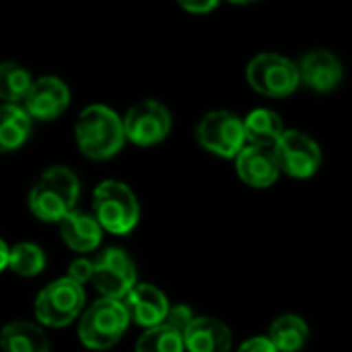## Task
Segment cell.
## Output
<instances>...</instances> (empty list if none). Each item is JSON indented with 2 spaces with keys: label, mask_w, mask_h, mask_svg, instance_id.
I'll return each mask as SVG.
<instances>
[{
  "label": "cell",
  "mask_w": 352,
  "mask_h": 352,
  "mask_svg": "<svg viewBox=\"0 0 352 352\" xmlns=\"http://www.w3.org/2000/svg\"><path fill=\"white\" fill-rule=\"evenodd\" d=\"M76 142L82 155L89 159L113 157L126 140L124 122L105 105L87 107L76 120Z\"/></svg>",
  "instance_id": "cell-1"
},
{
  "label": "cell",
  "mask_w": 352,
  "mask_h": 352,
  "mask_svg": "<svg viewBox=\"0 0 352 352\" xmlns=\"http://www.w3.org/2000/svg\"><path fill=\"white\" fill-rule=\"evenodd\" d=\"M78 198V179L66 167H52L41 173L29 194L31 212L45 223H60L72 212Z\"/></svg>",
  "instance_id": "cell-2"
},
{
  "label": "cell",
  "mask_w": 352,
  "mask_h": 352,
  "mask_svg": "<svg viewBox=\"0 0 352 352\" xmlns=\"http://www.w3.org/2000/svg\"><path fill=\"white\" fill-rule=\"evenodd\" d=\"M93 210L101 229L113 235L130 233L140 217V206L134 192L122 182L107 179L93 194Z\"/></svg>",
  "instance_id": "cell-3"
},
{
  "label": "cell",
  "mask_w": 352,
  "mask_h": 352,
  "mask_svg": "<svg viewBox=\"0 0 352 352\" xmlns=\"http://www.w3.org/2000/svg\"><path fill=\"white\" fill-rule=\"evenodd\" d=\"M128 324L130 314L122 301L99 299L85 311L78 326V338L91 351H107L124 336Z\"/></svg>",
  "instance_id": "cell-4"
},
{
  "label": "cell",
  "mask_w": 352,
  "mask_h": 352,
  "mask_svg": "<svg viewBox=\"0 0 352 352\" xmlns=\"http://www.w3.org/2000/svg\"><path fill=\"white\" fill-rule=\"evenodd\" d=\"M248 82L266 97H289L301 82L299 68L280 54H260L248 64Z\"/></svg>",
  "instance_id": "cell-5"
},
{
  "label": "cell",
  "mask_w": 352,
  "mask_h": 352,
  "mask_svg": "<svg viewBox=\"0 0 352 352\" xmlns=\"http://www.w3.org/2000/svg\"><path fill=\"white\" fill-rule=\"evenodd\" d=\"M82 305H85L82 287L72 283L70 278H60L47 285L39 293L35 301V316L43 326L64 328L76 320Z\"/></svg>",
  "instance_id": "cell-6"
},
{
  "label": "cell",
  "mask_w": 352,
  "mask_h": 352,
  "mask_svg": "<svg viewBox=\"0 0 352 352\" xmlns=\"http://www.w3.org/2000/svg\"><path fill=\"white\" fill-rule=\"evenodd\" d=\"M196 136L206 151L225 159L237 157L245 148L243 122L225 109L206 113L196 128Z\"/></svg>",
  "instance_id": "cell-7"
},
{
  "label": "cell",
  "mask_w": 352,
  "mask_h": 352,
  "mask_svg": "<svg viewBox=\"0 0 352 352\" xmlns=\"http://www.w3.org/2000/svg\"><path fill=\"white\" fill-rule=\"evenodd\" d=\"M93 285L103 299L122 301L136 287V268L130 256L118 248L103 252L93 262Z\"/></svg>",
  "instance_id": "cell-8"
},
{
  "label": "cell",
  "mask_w": 352,
  "mask_h": 352,
  "mask_svg": "<svg viewBox=\"0 0 352 352\" xmlns=\"http://www.w3.org/2000/svg\"><path fill=\"white\" fill-rule=\"evenodd\" d=\"M274 155L280 171L295 179L311 177L322 165L320 144L299 130H285L274 146Z\"/></svg>",
  "instance_id": "cell-9"
},
{
  "label": "cell",
  "mask_w": 352,
  "mask_h": 352,
  "mask_svg": "<svg viewBox=\"0 0 352 352\" xmlns=\"http://www.w3.org/2000/svg\"><path fill=\"white\" fill-rule=\"evenodd\" d=\"M171 130V116L165 105L155 99H144L128 109L124 118V134L138 146L161 142Z\"/></svg>",
  "instance_id": "cell-10"
},
{
  "label": "cell",
  "mask_w": 352,
  "mask_h": 352,
  "mask_svg": "<svg viewBox=\"0 0 352 352\" xmlns=\"http://www.w3.org/2000/svg\"><path fill=\"white\" fill-rule=\"evenodd\" d=\"M68 103H70L68 87L56 76H41L31 85L23 109L27 111L29 118L54 120L68 107Z\"/></svg>",
  "instance_id": "cell-11"
},
{
  "label": "cell",
  "mask_w": 352,
  "mask_h": 352,
  "mask_svg": "<svg viewBox=\"0 0 352 352\" xmlns=\"http://www.w3.org/2000/svg\"><path fill=\"white\" fill-rule=\"evenodd\" d=\"M235 159L237 175L252 188H270L280 175L276 155L270 148L248 144Z\"/></svg>",
  "instance_id": "cell-12"
},
{
  "label": "cell",
  "mask_w": 352,
  "mask_h": 352,
  "mask_svg": "<svg viewBox=\"0 0 352 352\" xmlns=\"http://www.w3.org/2000/svg\"><path fill=\"white\" fill-rule=\"evenodd\" d=\"M297 68L301 80L320 93L336 89L342 80V64L328 50H314L305 54Z\"/></svg>",
  "instance_id": "cell-13"
},
{
  "label": "cell",
  "mask_w": 352,
  "mask_h": 352,
  "mask_svg": "<svg viewBox=\"0 0 352 352\" xmlns=\"http://www.w3.org/2000/svg\"><path fill=\"white\" fill-rule=\"evenodd\" d=\"M126 309L130 318L144 328L161 326L169 314L167 297L151 285H136L126 297Z\"/></svg>",
  "instance_id": "cell-14"
},
{
  "label": "cell",
  "mask_w": 352,
  "mask_h": 352,
  "mask_svg": "<svg viewBox=\"0 0 352 352\" xmlns=\"http://www.w3.org/2000/svg\"><path fill=\"white\" fill-rule=\"evenodd\" d=\"M231 330L214 318H194L184 334V346L190 352H229Z\"/></svg>",
  "instance_id": "cell-15"
},
{
  "label": "cell",
  "mask_w": 352,
  "mask_h": 352,
  "mask_svg": "<svg viewBox=\"0 0 352 352\" xmlns=\"http://www.w3.org/2000/svg\"><path fill=\"white\" fill-rule=\"evenodd\" d=\"M60 235L74 252H93L101 243V227L95 217L72 210L60 221Z\"/></svg>",
  "instance_id": "cell-16"
},
{
  "label": "cell",
  "mask_w": 352,
  "mask_h": 352,
  "mask_svg": "<svg viewBox=\"0 0 352 352\" xmlns=\"http://www.w3.org/2000/svg\"><path fill=\"white\" fill-rule=\"evenodd\" d=\"M243 130H245V140L252 146H262L270 151H274L276 142L285 134V126L278 113L266 107L250 111L248 118L243 120Z\"/></svg>",
  "instance_id": "cell-17"
},
{
  "label": "cell",
  "mask_w": 352,
  "mask_h": 352,
  "mask_svg": "<svg viewBox=\"0 0 352 352\" xmlns=\"http://www.w3.org/2000/svg\"><path fill=\"white\" fill-rule=\"evenodd\" d=\"M2 352H50V340L41 328L31 322H12L0 332Z\"/></svg>",
  "instance_id": "cell-18"
},
{
  "label": "cell",
  "mask_w": 352,
  "mask_h": 352,
  "mask_svg": "<svg viewBox=\"0 0 352 352\" xmlns=\"http://www.w3.org/2000/svg\"><path fill=\"white\" fill-rule=\"evenodd\" d=\"M31 134V118L19 105H0V153L16 151Z\"/></svg>",
  "instance_id": "cell-19"
},
{
  "label": "cell",
  "mask_w": 352,
  "mask_h": 352,
  "mask_svg": "<svg viewBox=\"0 0 352 352\" xmlns=\"http://www.w3.org/2000/svg\"><path fill=\"white\" fill-rule=\"evenodd\" d=\"M309 336V328L303 318L295 314H285L270 324L268 340L278 352H299Z\"/></svg>",
  "instance_id": "cell-20"
},
{
  "label": "cell",
  "mask_w": 352,
  "mask_h": 352,
  "mask_svg": "<svg viewBox=\"0 0 352 352\" xmlns=\"http://www.w3.org/2000/svg\"><path fill=\"white\" fill-rule=\"evenodd\" d=\"M31 85L33 80L21 64L16 62L0 64V99H4L10 105H16V101H25Z\"/></svg>",
  "instance_id": "cell-21"
},
{
  "label": "cell",
  "mask_w": 352,
  "mask_h": 352,
  "mask_svg": "<svg viewBox=\"0 0 352 352\" xmlns=\"http://www.w3.org/2000/svg\"><path fill=\"white\" fill-rule=\"evenodd\" d=\"M184 336L167 324L148 328L136 342V352H184Z\"/></svg>",
  "instance_id": "cell-22"
},
{
  "label": "cell",
  "mask_w": 352,
  "mask_h": 352,
  "mask_svg": "<svg viewBox=\"0 0 352 352\" xmlns=\"http://www.w3.org/2000/svg\"><path fill=\"white\" fill-rule=\"evenodd\" d=\"M45 256L35 243H19L8 252V268L19 276H35L43 270Z\"/></svg>",
  "instance_id": "cell-23"
},
{
  "label": "cell",
  "mask_w": 352,
  "mask_h": 352,
  "mask_svg": "<svg viewBox=\"0 0 352 352\" xmlns=\"http://www.w3.org/2000/svg\"><path fill=\"white\" fill-rule=\"evenodd\" d=\"M192 322H194L192 309L186 307V305H175V307H169V314H167V318H165L163 324L171 326L173 330H177V332L184 336Z\"/></svg>",
  "instance_id": "cell-24"
},
{
  "label": "cell",
  "mask_w": 352,
  "mask_h": 352,
  "mask_svg": "<svg viewBox=\"0 0 352 352\" xmlns=\"http://www.w3.org/2000/svg\"><path fill=\"white\" fill-rule=\"evenodd\" d=\"M68 278L76 285H85L93 278V262L89 260H74L68 270Z\"/></svg>",
  "instance_id": "cell-25"
},
{
  "label": "cell",
  "mask_w": 352,
  "mask_h": 352,
  "mask_svg": "<svg viewBox=\"0 0 352 352\" xmlns=\"http://www.w3.org/2000/svg\"><path fill=\"white\" fill-rule=\"evenodd\" d=\"M237 352H278V351H276V346H274L268 338H264V336H256V338L245 340V342L239 346V351Z\"/></svg>",
  "instance_id": "cell-26"
},
{
  "label": "cell",
  "mask_w": 352,
  "mask_h": 352,
  "mask_svg": "<svg viewBox=\"0 0 352 352\" xmlns=\"http://www.w3.org/2000/svg\"><path fill=\"white\" fill-rule=\"evenodd\" d=\"M182 8H186L188 12H194V14H204V12H210L212 8H217V2L214 0H204V2H194V0H182L179 2Z\"/></svg>",
  "instance_id": "cell-27"
},
{
  "label": "cell",
  "mask_w": 352,
  "mask_h": 352,
  "mask_svg": "<svg viewBox=\"0 0 352 352\" xmlns=\"http://www.w3.org/2000/svg\"><path fill=\"white\" fill-rule=\"evenodd\" d=\"M8 248H6V243L0 239V272L4 270V268H8Z\"/></svg>",
  "instance_id": "cell-28"
}]
</instances>
